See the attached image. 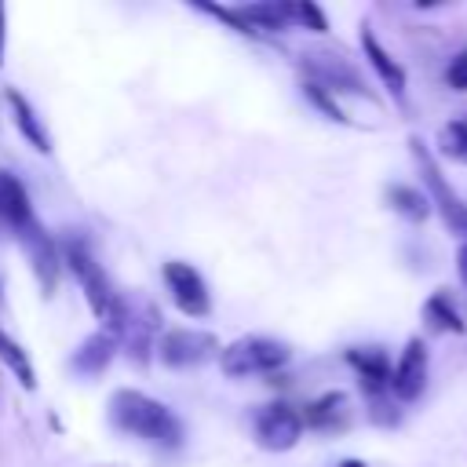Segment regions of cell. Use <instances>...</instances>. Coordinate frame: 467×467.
Returning <instances> with one entry per match:
<instances>
[{
  "label": "cell",
  "mask_w": 467,
  "mask_h": 467,
  "mask_svg": "<svg viewBox=\"0 0 467 467\" xmlns=\"http://www.w3.org/2000/svg\"><path fill=\"white\" fill-rule=\"evenodd\" d=\"M109 416L113 423L131 434V438H142L157 449H175L182 445V423L171 416L168 405L146 398L142 390H117L109 398Z\"/></svg>",
  "instance_id": "obj_1"
},
{
  "label": "cell",
  "mask_w": 467,
  "mask_h": 467,
  "mask_svg": "<svg viewBox=\"0 0 467 467\" xmlns=\"http://www.w3.org/2000/svg\"><path fill=\"white\" fill-rule=\"evenodd\" d=\"M288 361V347L285 343H274V339H263V336H248V339H237L230 343L223 354H219V365L226 376H255V372H274Z\"/></svg>",
  "instance_id": "obj_2"
},
{
  "label": "cell",
  "mask_w": 467,
  "mask_h": 467,
  "mask_svg": "<svg viewBox=\"0 0 467 467\" xmlns=\"http://www.w3.org/2000/svg\"><path fill=\"white\" fill-rule=\"evenodd\" d=\"M215 350H219L215 336L197 332V328H175V332H164L161 343H157L161 361H164V365H175V368L201 365V361H208Z\"/></svg>",
  "instance_id": "obj_3"
},
{
  "label": "cell",
  "mask_w": 467,
  "mask_h": 467,
  "mask_svg": "<svg viewBox=\"0 0 467 467\" xmlns=\"http://www.w3.org/2000/svg\"><path fill=\"white\" fill-rule=\"evenodd\" d=\"M299 434H303V416L292 405H266L255 420V438L263 449L285 452L299 441Z\"/></svg>",
  "instance_id": "obj_4"
},
{
  "label": "cell",
  "mask_w": 467,
  "mask_h": 467,
  "mask_svg": "<svg viewBox=\"0 0 467 467\" xmlns=\"http://www.w3.org/2000/svg\"><path fill=\"white\" fill-rule=\"evenodd\" d=\"M164 281H168V292H171V299L179 303L182 314H190V317L208 314V306H212L208 288H204L201 274L190 263H164Z\"/></svg>",
  "instance_id": "obj_5"
},
{
  "label": "cell",
  "mask_w": 467,
  "mask_h": 467,
  "mask_svg": "<svg viewBox=\"0 0 467 467\" xmlns=\"http://www.w3.org/2000/svg\"><path fill=\"white\" fill-rule=\"evenodd\" d=\"M66 263H69V270L77 274V281H80V288H84V296H88V306H91L99 317H106L109 306H113V296H109V285H106L99 263L88 255L84 244H69V248H66Z\"/></svg>",
  "instance_id": "obj_6"
},
{
  "label": "cell",
  "mask_w": 467,
  "mask_h": 467,
  "mask_svg": "<svg viewBox=\"0 0 467 467\" xmlns=\"http://www.w3.org/2000/svg\"><path fill=\"white\" fill-rule=\"evenodd\" d=\"M412 150H416V161H420V168H423V182H427V190H431V197L427 201H434L438 204V212H441V219H445V226L449 230H456V234H467V208L456 201V193L445 186V179H441V171L434 168V161L423 153V146L420 142H412Z\"/></svg>",
  "instance_id": "obj_7"
},
{
  "label": "cell",
  "mask_w": 467,
  "mask_h": 467,
  "mask_svg": "<svg viewBox=\"0 0 467 467\" xmlns=\"http://www.w3.org/2000/svg\"><path fill=\"white\" fill-rule=\"evenodd\" d=\"M423 383H427V347L420 339H409L401 358H398V365L390 368V383L387 387L394 390V398L412 401V398H420Z\"/></svg>",
  "instance_id": "obj_8"
},
{
  "label": "cell",
  "mask_w": 467,
  "mask_h": 467,
  "mask_svg": "<svg viewBox=\"0 0 467 467\" xmlns=\"http://www.w3.org/2000/svg\"><path fill=\"white\" fill-rule=\"evenodd\" d=\"M303 66L310 69V77H314V84L317 88H343V91H361V80H358V73L343 62V58H336V55H321V51H314V55H303Z\"/></svg>",
  "instance_id": "obj_9"
},
{
  "label": "cell",
  "mask_w": 467,
  "mask_h": 467,
  "mask_svg": "<svg viewBox=\"0 0 467 467\" xmlns=\"http://www.w3.org/2000/svg\"><path fill=\"white\" fill-rule=\"evenodd\" d=\"M237 18H241L244 33H274V29H288L296 11H292V4H281V0H259V4L237 7Z\"/></svg>",
  "instance_id": "obj_10"
},
{
  "label": "cell",
  "mask_w": 467,
  "mask_h": 467,
  "mask_svg": "<svg viewBox=\"0 0 467 467\" xmlns=\"http://www.w3.org/2000/svg\"><path fill=\"white\" fill-rule=\"evenodd\" d=\"M18 237H22L26 252H29V259H33V270H36L40 285L51 292V288H55V277H58V255H55L51 237H47L36 223H29L26 230H18Z\"/></svg>",
  "instance_id": "obj_11"
},
{
  "label": "cell",
  "mask_w": 467,
  "mask_h": 467,
  "mask_svg": "<svg viewBox=\"0 0 467 467\" xmlns=\"http://www.w3.org/2000/svg\"><path fill=\"white\" fill-rule=\"evenodd\" d=\"M0 219H4L7 226H15V234L33 223L29 193H26V186H22L11 171H0Z\"/></svg>",
  "instance_id": "obj_12"
},
{
  "label": "cell",
  "mask_w": 467,
  "mask_h": 467,
  "mask_svg": "<svg viewBox=\"0 0 467 467\" xmlns=\"http://www.w3.org/2000/svg\"><path fill=\"white\" fill-rule=\"evenodd\" d=\"M113 350H117V336H113V332H95V336H88V339L80 343V350L73 354V368L84 372V376H99V372L109 365Z\"/></svg>",
  "instance_id": "obj_13"
},
{
  "label": "cell",
  "mask_w": 467,
  "mask_h": 467,
  "mask_svg": "<svg viewBox=\"0 0 467 467\" xmlns=\"http://www.w3.org/2000/svg\"><path fill=\"white\" fill-rule=\"evenodd\" d=\"M361 47H365L368 66L379 73V80H383V84H387L394 95H401V91H405V69H401V66H398V62H394V58L383 51V44H379V40H376L368 29L361 33Z\"/></svg>",
  "instance_id": "obj_14"
},
{
  "label": "cell",
  "mask_w": 467,
  "mask_h": 467,
  "mask_svg": "<svg viewBox=\"0 0 467 467\" xmlns=\"http://www.w3.org/2000/svg\"><path fill=\"white\" fill-rule=\"evenodd\" d=\"M347 361L358 368L361 387L379 390V387H387V383H390V361H387V354H383V350H350V354H347Z\"/></svg>",
  "instance_id": "obj_15"
},
{
  "label": "cell",
  "mask_w": 467,
  "mask_h": 467,
  "mask_svg": "<svg viewBox=\"0 0 467 467\" xmlns=\"http://www.w3.org/2000/svg\"><path fill=\"white\" fill-rule=\"evenodd\" d=\"M7 102H11V109H15V124L22 128V135L33 142V150H40V153H47L51 150V139H47V131H44V124L36 120V113H33V106L11 88L7 91Z\"/></svg>",
  "instance_id": "obj_16"
},
{
  "label": "cell",
  "mask_w": 467,
  "mask_h": 467,
  "mask_svg": "<svg viewBox=\"0 0 467 467\" xmlns=\"http://www.w3.org/2000/svg\"><path fill=\"white\" fill-rule=\"evenodd\" d=\"M0 361L15 372V379H18L26 390H33V387H36V376H33V365H29L26 350H22L7 332H0Z\"/></svg>",
  "instance_id": "obj_17"
},
{
  "label": "cell",
  "mask_w": 467,
  "mask_h": 467,
  "mask_svg": "<svg viewBox=\"0 0 467 467\" xmlns=\"http://www.w3.org/2000/svg\"><path fill=\"white\" fill-rule=\"evenodd\" d=\"M390 204L405 215V219H412V223H420L423 215H427V193H420V190H409V186H390Z\"/></svg>",
  "instance_id": "obj_18"
},
{
  "label": "cell",
  "mask_w": 467,
  "mask_h": 467,
  "mask_svg": "<svg viewBox=\"0 0 467 467\" xmlns=\"http://www.w3.org/2000/svg\"><path fill=\"white\" fill-rule=\"evenodd\" d=\"M339 409H343V394H325V398H317L310 409H306V423L310 427H332L336 420H339Z\"/></svg>",
  "instance_id": "obj_19"
},
{
  "label": "cell",
  "mask_w": 467,
  "mask_h": 467,
  "mask_svg": "<svg viewBox=\"0 0 467 467\" xmlns=\"http://www.w3.org/2000/svg\"><path fill=\"white\" fill-rule=\"evenodd\" d=\"M427 317H431L438 328H445V332H463V321H460L456 306H452L445 296H434V299L427 303Z\"/></svg>",
  "instance_id": "obj_20"
},
{
  "label": "cell",
  "mask_w": 467,
  "mask_h": 467,
  "mask_svg": "<svg viewBox=\"0 0 467 467\" xmlns=\"http://www.w3.org/2000/svg\"><path fill=\"white\" fill-rule=\"evenodd\" d=\"M303 95H306V99H310L317 109H325L332 120H347V117H343V109L336 106V99H332L325 88H317V84H306V88H303Z\"/></svg>",
  "instance_id": "obj_21"
},
{
  "label": "cell",
  "mask_w": 467,
  "mask_h": 467,
  "mask_svg": "<svg viewBox=\"0 0 467 467\" xmlns=\"http://www.w3.org/2000/svg\"><path fill=\"white\" fill-rule=\"evenodd\" d=\"M445 150L460 161H467V120H456L445 128Z\"/></svg>",
  "instance_id": "obj_22"
},
{
  "label": "cell",
  "mask_w": 467,
  "mask_h": 467,
  "mask_svg": "<svg viewBox=\"0 0 467 467\" xmlns=\"http://www.w3.org/2000/svg\"><path fill=\"white\" fill-rule=\"evenodd\" d=\"M292 11H296V18H299L303 26H310V29H317V33H325V29H328V22H325V15L317 11V4H310V0H303V4H296Z\"/></svg>",
  "instance_id": "obj_23"
},
{
  "label": "cell",
  "mask_w": 467,
  "mask_h": 467,
  "mask_svg": "<svg viewBox=\"0 0 467 467\" xmlns=\"http://www.w3.org/2000/svg\"><path fill=\"white\" fill-rule=\"evenodd\" d=\"M449 84H452L456 91H467V51L452 58V66H449Z\"/></svg>",
  "instance_id": "obj_24"
},
{
  "label": "cell",
  "mask_w": 467,
  "mask_h": 467,
  "mask_svg": "<svg viewBox=\"0 0 467 467\" xmlns=\"http://www.w3.org/2000/svg\"><path fill=\"white\" fill-rule=\"evenodd\" d=\"M460 274H463V281H467V244L460 248Z\"/></svg>",
  "instance_id": "obj_25"
},
{
  "label": "cell",
  "mask_w": 467,
  "mask_h": 467,
  "mask_svg": "<svg viewBox=\"0 0 467 467\" xmlns=\"http://www.w3.org/2000/svg\"><path fill=\"white\" fill-rule=\"evenodd\" d=\"M0 62H4V7H0Z\"/></svg>",
  "instance_id": "obj_26"
},
{
  "label": "cell",
  "mask_w": 467,
  "mask_h": 467,
  "mask_svg": "<svg viewBox=\"0 0 467 467\" xmlns=\"http://www.w3.org/2000/svg\"><path fill=\"white\" fill-rule=\"evenodd\" d=\"M339 467H365V463H361V460H343Z\"/></svg>",
  "instance_id": "obj_27"
}]
</instances>
